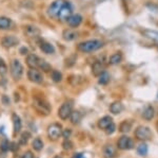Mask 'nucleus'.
<instances>
[{"instance_id":"nucleus-32","label":"nucleus","mask_w":158,"mask_h":158,"mask_svg":"<svg viewBox=\"0 0 158 158\" xmlns=\"http://www.w3.org/2000/svg\"><path fill=\"white\" fill-rule=\"evenodd\" d=\"M6 70H7V68H6V63H4V61L2 60V58H0V74L1 75L6 74Z\"/></svg>"},{"instance_id":"nucleus-16","label":"nucleus","mask_w":158,"mask_h":158,"mask_svg":"<svg viewBox=\"0 0 158 158\" xmlns=\"http://www.w3.org/2000/svg\"><path fill=\"white\" fill-rule=\"evenodd\" d=\"M38 62H39V57L36 56L35 54H29L27 56V64L29 65L30 68H38Z\"/></svg>"},{"instance_id":"nucleus-4","label":"nucleus","mask_w":158,"mask_h":158,"mask_svg":"<svg viewBox=\"0 0 158 158\" xmlns=\"http://www.w3.org/2000/svg\"><path fill=\"white\" fill-rule=\"evenodd\" d=\"M22 72H23V67L22 64L19 60H13L11 63V74L15 80H19L22 76Z\"/></svg>"},{"instance_id":"nucleus-5","label":"nucleus","mask_w":158,"mask_h":158,"mask_svg":"<svg viewBox=\"0 0 158 158\" xmlns=\"http://www.w3.org/2000/svg\"><path fill=\"white\" fill-rule=\"evenodd\" d=\"M135 136L138 140H149L152 138V131L148 126H138L135 131Z\"/></svg>"},{"instance_id":"nucleus-24","label":"nucleus","mask_w":158,"mask_h":158,"mask_svg":"<svg viewBox=\"0 0 158 158\" xmlns=\"http://www.w3.org/2000/svg\"><path fill=\"white\" fill-rule=\"evenodd\" d=\"M12 20L7 18V17H0V29H10L12 27Z\"/></svg>"},{"instance_id":"nucleus-7","label":"nucleus","mask_w":158,"mask_h":158,"mask_svg":"<svg viewBox=\"0 0 158 158\" xmlns=\"http://www.w3.org/2000/svg\"><path fill=\"white\" fill-rule=\"evenodd\" d=\"M62 135V129L59 124L54 123L48 127V136L52 140H57Z\"/></svg>"},{"instance_id":"nucleus-6","label":"nucleus","mask_w":158,"mask_h":158,"mask_svg":"<svg viewBox=\"0 0 158 158\" xmlns=\"http://www.w3.org/2000/svg\"><path fill=\"white\" fill-rule=\"evenodd\" d=\"M134 147V141L127 135H122L117 140V147L119 150H130Z\"/></svg>"},{"instance_id":"nucleus-34","label":"nucleus","mask_w":158,"mask_h":158,"mask_svg":"<svg viewBox=\"0 0 158 158\" xmlns=\"http://www.w3.org/2000/svg\"><path fill=\"white\" fill-rule=\"evenodd\" d=\"M0 147H1V151L6 152L7 150H9V142H7V140H3V141L1 142Z\"/></svg>"},{"instance_id":"nucleus-25","label":"nucleus","mask_w":158,"mask_h":158,"mask_svg":"<svg viewBox=\"0 0 158 158\" xmlns=\"http://www.w3.org/2000/svg\"><path fill=\"white\" fill-rule=\"evenodd\" d=\"M80 118H81V115L78 111H73L70 116V120L73 124H78V122L80 121Z\"/></svg>"},{"instance_id":"nucleus-8","label":"nucleus","mask_w":158,"mask_h":158,"mask_svg":"<svg viewBox=\"0 0 158 158\" xmlns=\"http://www.w3.org/2000/svg\"><path fill=\"white\" fill-rule=\"evenodd\" d=\"M34 106L39 113L43 115H48L51 111L50 105L45 101L41 100V99H34Z\"/></svg>"},{"instance_id":"nucleus-33","label":"nucleus","mask_w":158,"mask_h":158,"mask_svg":"<svg viewBox=\"0 0 158 158\" xmlns=\"http://www.w3.org/2000/svg\"><path fill=\"white\" fill-rule=\"evenodd\" d=\"M115 129H116V125H115V123H112L111 125H110L108 129H106V133L108 134V135H111V134H113L114 132H115Z\"/></svg>"},{"instance_id":"nucleus-31","label":"nucleus","mask_w":158,"mask_h":158,"mask_svg":"<svg viewBox=\"0 0 158 158\" xmlns=\"http://www.w3.org/2000/svg\"><path fill=\"white\" fill-rule=\"evenodd\" d=\"M144 34H146L148 37L152 38L153 40H156V42H158V32L157 31H152V30H149V31L144 32Z\"/></svg>"},{"instance_id":"nucleus-12","label":"nucleus","mask_w":158,"mask_h":158,"mask_svg":"<svg viewBox=\"0 0 158 158\" xmlns=\"http://www.w3.org/2000/svg\"><path fill=\"white\" fill-rule=\"evenodd\" d=\"M103 156L106 158H113L116 154V147L113 144H106L102 149Z\"/></svg>"},{"instance_id":"nucleus-39","label":"nucleus","mask_w":158,"mask_h":158,"mask_svg":"<svg viewBox=\"0 0 158 158\" xmlns=\"http://www.w3.org/2000/svg\"><path fill=\"white\" fill-rule=\"evenodd\" d=\"M54 158H61L60 156H56V157H54Z\"/></svg>"},{"instance_id":"nucleus-26","label":"nucleus","mask_w":158,"mask_h":158,"mask_svg":"<svg viewBox=\"0 0 158 158\" xmlns=\"http://www.w3.org/2000/svg\"><path fill=\"white\" fill-rule=\"evenodd\" d=\"M136 153L139 156H146L148 154V146L146 143H140L139 146L137 147Z\"/></svg>"},{"instance_id":"nucleus-15","label":"nucleus","mask_w":158,"mask_h":158,"mask_svg":"<svg viewBox=\"0 0 158 158\" xmlns=\"http://www.w3.org/2000/svg\"><path fill=\"white\" fill-rule=\"evenodd\" d=\"M155 116V111L152 106H147L146 108L143 109L142 111V118L144 119L146 121H151Z\"/></svg>"},{"instance_id":"nucleus-11","label":"nucleus","mask_w":158,"mask_h":158,"mask_svg":"<svg viewBox=\"0 0 158 158\" xmlns=\"http://www.w3.org/2000/svg\"><path fill=\"white\" fill-rule=\"evenodd\" d=\"M112 123H113V119H112L110 116H104V117H102V118L99 119L97 125H98V127L100 129L106 131V129H108V127L111 125Z\"/></svg>"},{"instance_id":"nucleus-37","label":"nucleus","mask_w":158,"mask_h":158,"mask_svg":"<svg viewBox=\"0 0 158 158\" xmlns=\"http://www.w3.org/2000/svg\"><path fill=\"white\" fill-rule=\"evenodd\" d=\"M62 146H63V147H64L65 150H70V147H72V143H71L70 141H68V140H67V141L63 142Z\"/></svg>"},{"instance_id":"nucleus-3","label":"nucleus","mask_w":158,"mask_h":158,"mask_svg":"<svg viewBox=\"0 0 158 158\" xmlns=\"http://www.w3.org/2000/svg\"><path fill=\"white\" fill-rule=\"evenodd\" d=\"M72 107H73V102L71 101H65L64 103L61 104V106L58 109V116L61 120H67L68 118H70L71 114H72Z\"/></svg>"},{"instance_id":"nucleus-22","label":"nucleus","mask_w":158,"mask_h":158,"mask_svg":"<svg viewBox=\"0 0 158 158\" xmlns=\"http://www.w3.org/2000/svg\"><path fill=\"white\" fill-rule=\"evenodd\" d=\"M109 81H110V73L108 71L104 70L98 75V83L100 85H106V84L109 83Z\"/></svg>"},{"instance_id":"nucleus-29","label":"nucleus","mask_w":158,"mask_h":158,"mask_svg":"<svg viewBox=\"0 0 158 158\" xmlns=\"http://www.w3.org/2000/svg\"><path fill=\"white\" fill-rule=\"evenodd\" d=\"M32 147L34 150H36V151H41V150L43 149V142L42 140L40 138H36L33 141L32 143Z\"/></svg>"},{"instance_id":"nucleus-36","label":"nucleus","mask_w":158,"mask_h":158,"mask_svg":"<svg viewBox=\"0 0 158 158\" xmlns=\"http://www.w3.org/2000/svg\"><path fill=\"white\" fill-rule=\"evenodd\" d=\"M71 135H72V132H71V129H64V131L62 132V136L64 137V138H69Z\"/></svg>"},{"instance_id":"nucleus-20","label":"nucleus","mask_w":158,"mask_h":158,"mask_svg":"<svg viewBox=\"0 0 158 158\" xmlns=\"http://www.w3.org/2000/svg\"><path fill=\"white\" fill-rule=\"evenodd\" d=\"M25 33H27V36L30 37H35L37 35H39V29H37L34 25H27L25 27Z\"/></svg>"},{"instance_id":"nucleus-10","label":"nucleus","mask_w":158,"mask_h":158,"mask_svg":"<svg viewBox=\"0 0 158 158\" xmlns=\"http://www.w3.org/2000/svg\"><path fill=\"white\" fill-rule=\"evenodd\" d=\"M39 47L43 53L47 54H52L55 52V48L53 47V45H51L50 43L45 42V40H39Z\"/></svg>"},{"instance_id":"nucleus-19","label":"nucleus","mask_w":158,"mask_h":158,"mask_svg":"<svg viewBox=\"0 0 158 158\" xmlns=\"http://www.w3.org/2000/svg\"><path fill=\"white\" fill-rule=\"evenodd\" d=\"M78 37V33L76 31H73V30H65L63 32V38L68 42H71V40H75L76 38Z\"/></svg>"},{"instance_id":"nucleus-17","label":"nucleus","mask_w":158,"mask_h":158,"mask_svg":"<svg viewBox=\"0 0 158 158\" xmlns=\"http://www.w3.org/2000/svg\"><path fill=\"white\" fill-rule=\"evenodd\" d=\"M122 109H123V105H122V103H120V102H118V101L113 102V103L110 105V111L113 115L120 114L122 111Z\"/></svg>"},{"instance_id":"nucleus-28","label":"nucleus","mask_w":158,"mask_h":158,"mask_svg":"<svg viewBox=\"0 0 158 158\" xmlns=\"http://www.w3.org/2000/svg\"><path fill=\"white\" fill-rule=\"evenodd\" d=\"M131 129H132V122L124 121L123 123H121L119 131H120V133H129Z\"/></svg>"},{"instance_id":"nucleus-9","label":"nucleus","mask_w":158,"mask_h":158,"mask_svg":"<svg viewBox=\"0 0 158 158\" xmlns=\"http://www.w3.org/2000/svg\"><path fill=\"white\" fill-rule=\"evenodd\" d=\"M27 78L33 83H41L43 81L41 72L38 69H35V68H30L29 71H27Z\"/></svg>"},{"instance_id":"nucleus-14","label":"nucleus","mask_w":158,"mask_h":158,"mask_svg":"<svg viewBox=\"0 0 158 158\" xmlns=\"http://www.w3.org/2000/svg\"><path fill=\"white\" fill-rule=\"evenodd\" d=\"M81 21H82V17H81V15L73 14L72 16L68 19L67 22H68V25H70V27L76 28V27H78V25L81 24Z\"/></svg>"},{"instance_id":"nucleus-38","label":"nucleus","mask_w":158,"mask_h":158,"mask_svg":"<svg viewBox=\"0 0 158 158\" xmlns=\"http://www.w3.org/2000/svg\"><path fill=\"white\" fill-rule=\"evenodd\" d=\"M74 158H85V157L83 156L82 154H80V153H78V154H76L75 156H74Z\"/></svg>"},{"instance_id":"nucleus-18","label":"nucleus","mask_w":158,"mask_h":158,"mask_svg":"<svg viewBox=\"0 0 158 158\" xmlns=\"http://www.w3.org/2000/svg\"><path fill=\"white\" fill-rule=\"evenodd\" d=\"M103 70V64L100 62V61H97L92 65V72H93L94 75H99Z\"/></svg>"},{"instance_id":"nucleus-2","label":"nucleus","mask_w":158,"mask_h":158,"mask_svg":"<svg viewBox=\"0 0 158 158\" xmlns=\"http://www.w3.org/2000/svg\"><path fill=\"white\" fill-rule=\"evenodd\" d=\"M103 46V42H101L100 39H92V40H86V42L80 43L78 45V49L83 53H92L94 51L100 49Z\"/></svg>"},{"instance_id":"nucleus-1","label":"nucleus","mask_w":158,"mask_h":158,"mask_svg":"<svg viewBox=\"0 0 158 158\" xmlns=\"http://www.w3.org/2000/svg\"><path fill=\"white\" fill-rule=\"evenodd\" d=\"M73 7L67 0H55L51 3L48 9V14L51 18L59 20V21H68V19L72 16Z\"/></svg>"},{"instance_id":"nucleus-13","label":"nucleus","mask_w":158,"mask_h":158,"mask_svg":"<svg viewBox=\"0 0 158 158\" xmlns=\"http://www.w3.org/2000/svg\"><path fill=\"white\" fill-rule=\"evenodd\" d=\"M18 44V39L15 36H6L2 38V46L4 48H11Z\"/></svg>"},{"instance_id":"nucleus-35","label":"nucleus","mask_w":158,"mask_h":158,"mask_svg":"<svg viewBox=\"0 0 158 158\" xmlns=\"http://www.w3.org/2000/svg\"><path fill=\"white\" fill-rule=\"evenodd\" d=\"M21 158H34V155H33L32 152L27 151V152H25V153H23V154H22Z\"/></svg>"},{"instance_id":"nucleus-27","label":"nucleus","mask_w":158,"mask_h":158,"mask_svg":"<svg viewBox=\"0 0 158 158\" xmlns=\"http://www.w3.org/2000/svg\"><path fill=\"white\" fill-rule=\"evenodd\" d=\"M38 68L41 69L42 71H50L51 66L48 62H45L42 58H39V62H38Z\"/></svg>"},{"instance_id":"nucleus-30","label":"nucleus","mask_w":158,"mask_h":158,"mask_svg":"<svg viewBox=\"0 0 158 158\" xmlns=\"http://www.w3.org/2000/svg\"><path fill=\"white\" fill-rule=\"evenodd\" d=\"M51 78H52V80L54 81V82H60V81L62 80V74H61L59 71L55 70V71H53V72H52Z\"/></svg>"},{"instance_id":"nucleus-21","label":"nucleus","mask_w":158,"mask_h":158,"mask_svg":"<svg viewBox=\"0 0 158 158\" xmlns=\"http://www.w3.org/2000/svg\"><path fill=\"white\" fill-rule=\"evenodd\" d=\"M21 126H22L21 119H20L17 115H14V116H13V127H14L15 133H19L20 129H21Z\"/></svg>"},{"instance_id":"nucleus-23","label":"nucleus","mask_w":158,"mask_h":158,"mask_svg":"<svg viewBox=\"0 0 158 158\" xmlns=\"http://www.w3.org/2000/svg\"><path fill=\"white\" fill-rule=\"evenodd\" d=\"M122 60V54L119 52L117 53H114V54L111 55V57H110L109 60V64L110 65H117V64H119L121 62Z\"/></svg>"}]
</instances>
